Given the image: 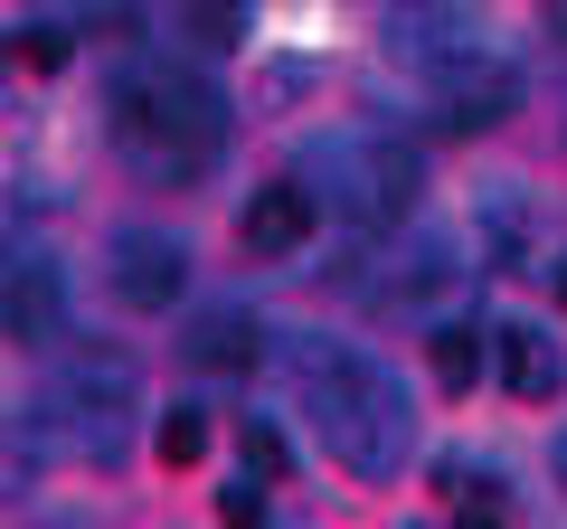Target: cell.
I'll return each mask as SVG.
<instances>
[{
  "instance_id": "44dd1931",
  "label": "cell",
  "mask_w": 567,
  "mask_h": 529,
  "mask_svg": "<svg viewBox=\"0 0 567 529\" xmlns=\"http://www.w3.org/2000/svg\"><path fill=\"white\" fill-rule=\"evenodd\" d=\"M548 29H558V39H567V0H548Z\"/></svg>"
},
{
  "instance_id": "5b68a950",
  "label": "cell",
  "mask_w": 567,
  "mask_h": 529,
  "mask_svg": "<svg viewBox=\"0 0 567 529\" xmlns=\"http://www.w3.org/2000/svg\"><path fill=\"white\" fill-rule=\"evenodd\" d=\"M104 284H114L123 312H171V303L189 293L181 237H162V227H123V237L104 246Z\"/></svg>"
},
{
  "instance_id": "9a60e30c",
  "label": "cell",
  "mask_w": 567,
  "mask_h": 529,
  "mask_svg": "<svg viewBox=\"0 0 567 529\" xmlns=\"http://www.w3.org/2000/svg\"><path fill=\"white\" fill-rule=\"evenodd\" d=\"M152 445H162V464H199V454H208V416L199 407H171L162 426H152Z\"/></svg>"
},
{
  "instance_id": "30bf717a",
  "label": "cell",
  "mask_w": 567,
  "mask_h": 529,
  "mask_svg": "<svg viewBox=\"0 0 567 529\" xmlns=\"http://www.w3.org/2000/svg\"><path fill=\"white\" fill-rule=\"evenodd\" d=\"M189 369H218V378H237V369H256L265 360V322L246 303H208V312H189Z\"/></svg>"
},
{
  "instance_id": "d6986e66",
  "label": "cell",
  "mask_w": 567,
  "mask_h": 529,
  "mask_svg": "<svg viewBox=\"0 0 567 529\" xmlns=\"http://www.w3.org/2000/svg\"><path fill=\"white\" fill-rule=\"evenodd\" d=\"M454 529H502V501H492V491H483V501H464V520H454Z\"/></svg>"
},
{
  "instance_id": "e0dca14e",
  "label": "cell",
  "mask_w": 567,
  "mask_h": 529,
  "mask_svg": "<svg viewBox=\"0 0 567 529\" xmlns=\"http://www.w3.org/2000/svg\"><path fill=\"white\" fill-rule=\"evenodd\" d=\"M218 520L227 529H265V483H256V473H237V483L218 491Z\"/></svg>"
},
{
  "instance_id": "2e32d148",
  "label": "cell",
  "mask_w": 567,
  "mask_h": 529,
  "mask_svg": "<svg viewBox=\"0 0 567 529\" xmlns=\"http://www.w3.org/2000/svg\"><path fill=\"white\" fill-rule=\"evenodd\" d=\"M237 445H246V473H256V483H284V473H293V445H284V435L265 426V416H246V435H237Z\"/></svg>"
},
{
  "instance_id": "7a4b0ae2",
  "label": "cell",
  "mask_w": 567,
  "mask_h": 529,
  "mask_svg": "<svg viewBox=\"0 0 567 529\" xmlns=\"http://www.w3.org/2000/svg\"><path fill=\"white\" fill-rule=\"evenodd\" d=\"M303 407H312V426H322L331 464H350L360 483H388V473L416 454V407H406V387L388 378L379 360L341 350V341L303 350Z\"/></svg>"
},
{
  "instance_id": "6da1fadb",
  "label": "cell",
  "mask_w": 567,
  "mask_h": 529,
  "mask_svg": "<svg viewBox=\"0 0 567 529\" xmlns=\"http://www.w3.org/2000/svg\"><path fill=\"white\" fill-rule=\"evenodd\" d=\"M104 133H114V152L142 180L189 189V180H208L218 152H227V95L189 58H133L104 85Z\"/></svg>"
},
{
  "instance_id": "8992f818",
  "label": "cell",
  "mask_w": 567,
  "mask_h": 529,
  "mask_svg": "<svg viewBox=\"0 0 567 529\" xmlns=\"http://www.w3.org/2000/svg\"><path fill=\"white\" fill-rule=\"evenodd\" d=\"M435 104H445V133H502V123L520 114V66L492 58V48H473L464 66L435 76Z\"/></svg>"
},
{
  "instance_id": "5bb4252c",
  "label": "cell",
  "mask_w": 567,
  "mask_h": 529,
  "mask_svg": "<svg viewBox=\"0 0 567 529\" xmlns=\"http://www.w3.org/2000/svg\"><path fill=\"white\" fill-rule=\"evenodd\" d=\"M425 360H435V378H445L454 397H464V387L483 378V331H473V322H435V341H425Z\"/></svg>"
},
{
  "instance_id": "4fadbf2b",
  "label": "cell",
  "mask_w": 567,
  "mask_h": 529,
  "mask_svg": "<svg viewBox=\"0 0 567 529\" xmlns=\"http://www.w3.org/2000/svg\"><path fill=\"white\" fill-rule=\"evenodd\" d=\"M39 464H48V435L20 426V416H0V501L39 491Z\"/></svg>"
},
{
  "instance_id": "8fae6325",
  "label": "cell",
  "mask_w": 567,
  "mask_h": 529,
  "mask_svg": "<svg viewBox=\"0 0 567 529\" xmlns=\"http://www.w3.org/2000/svg\"><path fill=\"white\" fill-rule=\"evenodd\" d=\"M502 378H511V397H520V407H539L548 387H558V350H548V331H529V322H511L502 341Z\"/></svg>"
},
{
  "instance_id": "3957f363",
  "label": "cell",
  "mask_w": 567,
  "mask_h": 529,
  "mask_svg": "<svg viewBox=\"0 0 567 529\" xmlns=\"http://www.w3.org/2000/svg\"><path fill=\"white\" fill-rule=\"evenodd\" d=\"M312 208H341L350 227H398L416 208V152L388 133H322L303 162Z\"/></svg>"
},
{
  "instance_id": "7402d4cb",
  "label": "cell",
  "mask_w": 567,
  "mask_h": 529,
  "mask_svg": "<svg viewBox=\"0 0 567 529\" xmlns=\"http://www.w3.org/2000/svg\"><path fill=\"white\" fill-rule=\"evenodd\" d=\"M558 303H567V264H558Z\"/></svg>"
},
{
  "instance_id": "52a82bcc",
  "label": "cell",
  "mask_w": 567,
  "mask_h": 529,
  "mask_svg": "<svg viewBox=\"0 0 567 529\" xmlns=\"http://www.w3.org/2000/svg\"><path fill=\"white\" fill-rule=\"evenodd\" d=\"M0 331L20 350H48L66 331V293H58V264L29 256V246H0Z\"/></svg>"
},
{
  "instance_id": "ac0fdd59",
  "label": "cell",
  "mask_w": 567,
  "mask_h": 529,
  "mask_svg": "<svg viewBox=\"0 0 567 529\" xmlns=\"http://www.w3.org/2000/svg\"><path fill=\"white\" fill-rule=\"evenodd\" d=\"M10 58H20V66H66V58H76V39H66V29H20Z\"/></svg>"
},
{
  "instance_id": "7c38bea8",
  "label": "cell",
  "mask_w": 567,
  "mask_h": 529,
  "mask_svg": "<svg viewBox=\"0 0 567 529\" xmlns=\"http://www.w3.org/2000/svg\"><path fill=\"white\" fill-rule=\"evenodd\" d=\"M181 39L199 48V58L246 48V0H181Z\"/></svg>"
},
{
  "instance_id": "277c9868",
  "label": "cell",
  "mask_w": 567,
  "mask_h": 529,
  "mask_svg": "<svg viewBox=\"0 0 567 529\" xmlns=\"http://www.w3.org/2000/svg\"><path fill=\"white\" fill-rule=\"evenodd\" d=\"M133 416H142V369L123 360V350H76V360L58 369V387H48V435H58L66 454H95V464L123 454Z\"/></svg>"
},
{
  "instance_id": "ba28073f",
  "label": "cell",
  "mask_w": 567,
  "mask_h": 529,
  "mask_svg": "<svg viewBox=\"0 0 567 529\" xmlns=\"http://www.w3.org/2000/svg\"><path fill=\"white\" fill-rule=\"evenodd\" d=\"M473 48H483V29H473L464 0H425V10H398V20H388V58L416 66V76H445Z\"/></svg>"
},
{
  "instance_id": "9c48e42d",
  "label": "cell",
  "mask_w": 567,
  "mask_h": 529,
  "mask_svg": "<svg viewBox=\"0 0 567 529\" xmlns=\"http://www.w3.org/2000/svg\"><path fill=\"white\" fill-rule=\"evenodd\" d=\"M312 189L303 180H265L256 199H246V218H237V237H246V256H303L312 246Z\"/></svg>"
},
{
  "instance_id": "603a6c76",
  "label": "cell",
  "mask_w": 567,
  "mask_h": 529,
  "mask_svg": "<svg viewBox=\"0 0 567 529\" xmlns=\"http://www.w3.org/2000/svg\"><path fill=\"white\" fill-rule=\"evenodd\" d=\"M0 66H10V39H0Z\"/></svg>"
},
{
  "instance_id": "ffe728a7",
  "label": "cell",
  "mask_w": 567,
  "mask_h": 529,
  "mask_svg": "<svg viewBox=\"0 0 567 529\" xmlns=\"http://www.w3.org/2000/svg\"><path fill=\"white\" fill-rule=\"evenodd\" d=\"M548 473H558V491H567V435H558V445H548Z\"/></svg>"
}]
</instances>
